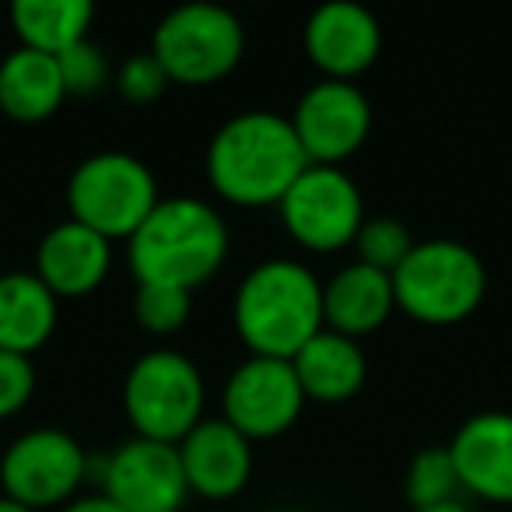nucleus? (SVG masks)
Instances as JSON below:
<instances>
[{
    "mask_svg": "<svg viewBox=\"0 0 512 512\" xmlns=\"http://www.w3.org/2000/svg\"><path fill=\"white\" fill-rule=\"evenodd\" d=\"M309 169L292 120L274 109H246L214 130L207 144V179L239 207L281 204Z\"/></svg>",
    "mask_w": 512,
    "mask_h": 512,
    "instance_id": "1",
    "label": "nucleus"
},
{
    "mask_svg": "<svg viewBox=\"0 0 512 512\" xmlns=\"http://www.w3.org/2000/svg\"><path fill=\"white\" fill-rule=\"evenodd\" d=\"M228 253L221 214L200 197H165L127 239L137 285H169L193 292L218 274Z\"/></svg>",
    "mask_w": 512,
    "mask_h": 512,
    "instance_id": "2",
    "label": "nucleus"
},
{
    "mask_svg": "<svg viewBox=\"0 0 512 512\" xmlns=\"http://www.w3.org/2000/svg\"><path fill=\"white\" fill-rule=\"evenodd\" d=\"M232 320L253 355L292 362L323 330V285L299 260H264L239 281Z\"/></svg>",
    "mask_w": 512,
    "mask_h": 512,
    "instance_id": "3",
    "label": "nucleus"
},
{
    "mask_svg": "<svg viewBox=\"0 0 512 512\" xmlns=\"http://www.w3.org/2000/svg\"><path fill=\"white\" fill-rule=\"evenodd\" d=\"M397 306L411 320L449 327L481 309L488 292V271L481 256L456 239L414 242L404 264L390 274Z\"/></svg>",
    "mask_w": 512,
    "mask_h": 512,
    "instance_id": "4",
    "label": "nucleus"
},
{
    "mask_svg": "<svg viewBox=\"0 0 512 512\" xmlns=\"http://www.w3.org/2000/svg\"><path fill=\"white\" fill-rule=\"evenodd\" d=\"M158 183L151 169L127 151H95L67 179L71 218L92 232L130 239L158 204Z\"/></svg>",
    "mask_w": 512,
    "mask_h": 512,
    "instance_id": "5",
    "label": "nucleus"
},
{
    "mask_svg": "<svg viewBox=\"0 0 512 512\" xmlns=\"http://www.w3.org/2000/svg\"><path fill=\"white\" fill-rule=\"evenodd\" d=\"M246 50L242 22L221 4L193 0L179 4L158 22L151 53L179 85H211L232 74Z\"/></svg>",
    "mask_w": 512,
    "mask_h": 512,
    "instance_id": "6",
    "label": "nucleus"
},
{
    "mask_svg": "<svg viewBox=\"0 0 512 512\" xmlns=\"http://www.w3.org/2000/svg\"><path fill=\"white\" fill-rule=\"evenodd\" d=\"M123 407L141 439L179 446L204 411V376L183 351L151 348L130 365Z\"/></svg>",
    "mask_w": 512,
    "mask_h": 512,
    "instance_id": "7",
    "label": "nucleus"
},
{
    "mask_svg": "<svg viewBox=\"0 0 512 512\" xmlns=\"http://www.w3.org/2000/svg\"><path fill=\"white\" fill-rule=\"evenodd\" d=\"M278 207L292 239L316 253L355 242L365 221L362 190L341 165H309Z\"/></svg>",
    "mask_w": 512,
    "mask_h": 512,
    "instance_id": "8",
    "label": "nucleus"
},
{
    "mask_svg": "<svg viewBox=\"0 0 512 512\" xmlns=\"http://www.w3.org/2000/svg\"><path fill=\"white\" fill-rule=\"evenodd\" d=\"M88 456L71 432L60 428H32L18 435L0 460V484L11 502L25 509L60 505L85 481Z\"/></svg>",
    "mask_w": 512,
    "mask_h": 512,
    "instance_id": "9",
    "label": "nucleus"
},
{
    "mask_svg": "<svg viewBox=\"0 0 512 512\" xmlns=\"http://www.w3.org/2000/svg\"><path fill=\"white\" fill-rule=\"evenodd\" d=\"M221 404H225L228 425H235L253 442L288 432L295 425V418L302 414L306 393H302V383L295 376L292 362L249 355L228 376Z\"/></svg>",
    "mask_w": 512,
    "mask_h": 512,
    "instance_id": "10",
    "label": "nucleus"
},
{
    "mask_svg": "<svg viewBox=\"0 0 512 512\" xmlns=\"http://www.w3.org/2000/svg\"><path fill=\"white\" fill-rule=\"evenodd\" d=\"M292 127L309 165H341L369 141L372 102L351 81L323 78L299 99Z\"/></svg>",
    "mask_w": 512,
    "mask_h": 512,
    "instance_id": "11",
    "label": "nucleus"
},
{
    "mask_svg": "<svg viewBox=\"0 0 512 512\" xmlns=\"http://www.w3.org/2000/svg\"><path fill=\"white\" fill-rule=\"evenodd\" d=\"M102 495H109L123 512H183L190 484L183 474L179 446L155 439H127L113 449L102 470Z\"/></svg>",
    "mask_w": 512,
    "mask_h": 512,
    "instance_id": "12",
    "label": "nucleus"
},
{
    "mask_svg": "<svg viewBox=\"0 0 512 512\" xmlns=\"http://www.w3.org/2000/svg\"><path fill=\"white\" fill-rule=\"evenodd\" d=\"M306 53L327 78L351 81L376 64L383 29L376 15L355 0H327L306 18Z\"/></svg>",
    "mask_w": 512,
    "mask_h": 512,
    "instance_id": "13",
    "label": "nucleus"
},
{
    "mask_svg": "<svg viewBox=\"0 0 512 512\" xmlns=\"http://www.w3.org/2000/svg\"><path fill=\"white\" fill-rule=\"evenodd\" d=\"M179 460L190 491L204 498H232L253 474V446L225 418H200L179 439Z\"/></svg>",
    "mask_w": 512,
    "mask_h": 512,
    "instance_id": "14",
    "label": "nucleus"
},
{
    "mask_svg": "<svg viewBox=\"0 0 512 512\" xmlns=\"http://www.w3.org/2000/svg\"><path fill=\"white\" fill-rule=\"evenodd\" d=\"M460 488L488 498L512 502V414L481 411L456 428L449 442Z\"/></svg>",
    "mask_w": 512,
    "mask_h": 512,
    "instance_id": "15",
    "label": "nucleus"
},
{
    "mask_svg": "<svg viewBox=\"0 0 512 512\" xmlns=\"http://www.w3.org/2000/svg\"><path fill=\"white\" fill-rule=\"evenodd\" d=\"M109 264H113V249L109 239L99 232H92L81 221L67 218L60 225H53L43 235L36 253V274L53 295H67L78 299L88 295L106 281Z\"/></svg>",
    "mask_w": 512,
    "mask_h": 512,
    "instance_id": "16",
    "label": "nucleus"
},
{
    "mask_svg": "<svg viewBox=\"0 0 512 512\" xmlns=\"http://www.w3.org/2000/svg\"><path fill=\"white\" fill-rule=\"evenodd\" d=\"M397 309L393 278L369 264H348L323 285V323L351 341L379 330Z\"/></svg>",
    "mask_w": 512,
    "mask_h": 512,
    "instance_id": "17",
    "label": "nucleus"
},
{
    "mask_svg": "<svg viewBox=\"0 0 512 512\" xmlns=\"http://www.w3.org/2000/svg\"><path fill=\"white\" fill-rule=\"evenodd\" d=\"M57 320V295L39 281V274H0V351L29 358L53 337Z\"/></svg>",
    "mask_w": 512,
    "mask_h": 512,
    "instance_id": "18",
    "label": "nucleus"
},
{
    "mask_svg": "<svg viewBox=\"0 0 512 512\" xmlns=\"http://www.w3.org/2000/svg\"><path fill=\"white\" fill-rule=\"evenodd\" d=\"M292 369L302 383L306 400H323V404H341L362 390L369 376V362L358 341L323 327L299 355L292 358Z\"/></svg>",
    "mask_w": 512,
    "mask_h": 512,
    "instance_id": "19",
    "label": "nucleus"
},
{
    "mask_svg": "<svg viewBox=\"0 0 512 512\" xmlns=\"http://www.w3.org/2000/svg\"><path fill=\"white\" fill-rule=\"evenodd\" d=\"M67 99L57 57L18 46L0 60V109L18 123L50 120Z\"/></svg>",
    "mask_w": 512,
    "mask_h": 512,
    "instance_id": "20",
    "label": "nucleus"
},
{
    "mask_svg": "<svg viewBox=\"0 0 512 512\" xmlns=\"http://www.w3.org/2000/svg\"><path fill=\"white\" fill-rule=\"evenodd\" d=\"M95 8L88 0H15L11 4V25H15L22 46L60 57L74 43L88 39Z\"/></svg>",
    "mask_w": 512,
    "mask_h": 512,
    "instance_id": "21",
    "label": "nucleus"
},
{
    "mask_svg": "<svg viewBox=\"0 0 512 512\" xmlns=\"http://www.w3.org/2000/svg\"><path fill=\"white\" fill-rule=\"evenodd\" d=\"M404 491H407V502L414 505V512L456 502L460 477H456L449 446H428L421 453H414L411 467H407Z\"/></svg>",
    "mask_w": 512,
    "mask_h": 512,
    "instance_id": "22",
    "label": "nucleus"
},
{
    "mask_svg": "<svg viewBox=\"0 0 512 512\" xmlns=\"http://www.w3.org/2000/svg\"><path fill=\"white\" fill-rule=\"evenodd\" d=\"M355 249H358V264H369L376 271L393 274L404 264V256L414 249V239L404 221L379 214V218L362 221V228L355 235Z\"/></svg>",
    "mask_w": 512,
    "mask_h": 512,
    "instance_id": "23",
    "label": "nucleus"
},
{
    "mask_svg": "<svg viewBox=\"0 0 512 512\" xmlns=\"http://www.w3.org/2000/svg\"><path fill=\"white\" fill-rule=\"evenodd\" d=\"M190 295L183 288L169 285H137L134 295V316L151 334H176L190 320Z\"/></svg>",
    "mask_w": 512,
    "mask_h": 512,
    "instance_id": "24",
    "label": "nucleus"
},
{
    "mask_svg": "<svg viewBox=\"0 0 512 512\" xmlns=\"http://www.w3.org/2000/svg\"><path fill=\"white\" fill-rule=\"evenodd\" d=\"M57 64H60V74H64L67 95H95V92H102V85H106L109 74H113L109 57L102 53V46L92 43V39H81V43H74L67 53H60Z\"/></svg>",
    "mask_w": 512,
    "mask_h": 512,
    "instance_id": "25",
    "label": "nucleus"
},
{
    "mask_svg": "<svg viewBox=\"0 0 512 512\" xmlns=\"http://www.w3.org/2000/svg\"><path fill=\"white\" fill-rule=\"evenodd\" d=\"M116 88H120L123 99L144 106V102H155L169 88V74H165V67L158 64V57L151 50L130 53L120 64V71H116Z\"/></svg>",
    "mask_w": 512,
    "mask_h": 512,
    "instance_id": "26",
    "label": "nucleus"
},
{
    "mask_svg": "<svg viewBox=\"0 0 512 512\" xmlns=\"http://www.w3.org/2000/svg\"><path fill=\"white\" fill-rule=\"evenodd\" d=\"M36 393V369L25 355L0 351V418L18 414Z\"/></svg>",
    "mask_w": 512,
    "mask_h": 512,
    "instance_id": "27",
    "label": "nucleus"
},
{
    "mask_svg": "<svg viewBox=\"0 0 512 512\" xmlns=\"http://www.w3.org/2000/svg\"><path fill=\"white\" fill-rule=\"evenodd\" d=\"M60 512H123L120 505L113 502L109 495H85V498H74V502H67Z\"/></svg>",
    "mask_w": 512,
    "mask_h": 512,
    "instance_id": "28",
    "label": "nucleus"
},
{
    "mask_svg": "<svg viewBox=\"0 0 512 512\" xmlns=\"http://www.w3.org/2000/svg\"><path fill=\"white\" fill-rule=\"evenodd\" d=\"M421 512H474V509L463 502H446V505H435V509H421Z\"/></svg>",
    "mask_w": 512,
    "mask_h": 512,
    "instance_id": "29",
    "label": "nucleus"
},
{
    "mask_svg": "<svg viewBox=\"0 0 512 512\" xmlns=\"http://www.w3.org/2000/svg\"><path fill=\"white\" fill-rule=\"evenodd\" d=\"M0 512H32V509H25V505L11 502L8 495H0Z\"/></svg>",
    "mask_w": 512,
    "mask_h": 512,
    "instance_id": "30",
    "label": "nucleus"
}]
</instances>
